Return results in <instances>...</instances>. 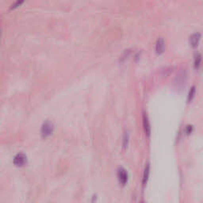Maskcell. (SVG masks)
<instances>
[{
	"label": "cell",
	"mask_w": 203,
	"mask_h": 203,
	"mask_svg": "<svg viewBox=\"0 0 203 203\" xmlns=\"http://www.w3.org/2000/svg\"><path fill=\"white\" fill-rule=\"evenodd\" d=\"M165 49V43H164V41L162 38L157 40L156 45V50L158 53H163Z\"/></svg>",
	"instance_id": "cell-4"
},
{
	"label": "cell",
	"mask_w": 203,
	"mask_h": 203,
	"mask_svg": "<svg viewBox=\"0 0 203 203\" xmlns=\"http://www.w3.org/2000/svg\"><path fill=\"white\" fill-rule=\"evenodd\" d=\"M194 94H195V88H194V87H193L191 89H190V92H189L188 99L189 100H192V98H194Z\"/></svg>",
	"instance_id": "cell-8"
},
{
	"label": "cell",
	"mask_w": 203,
	"mask_h": 203,
	"mask_svg": "<svg viewBox=\"0 0 203 203\" xmlns=\"http://www.w3.org/2000/svg\"><path fill=\"white\" fill-rule=\"evenodd\" d=\"M0 34H1V33H0Z\"/></svg>",
	"instance_id": "cell-12"
},
{
	"label": "cell",
	"mask_w": 203,
	"mask_h": 203,
	"mask_svg": "<svg viewBox=\"0 0 203 203\" xmlns=\"http://www.w3.org/2000/svg\"><path fill=\"white\" fill-rule=\"evenodd\" d=\"M26 163L27 157L22 152L18 153L14 158V164L15 166H17V167H23V166L26 164Z\"/></svg>",
	"instance_id": "cell-2"
},
{
	"label": "cell",
	"mask_w": 203,
	"mask_h": 203,
	"mask_svg": "<svg viewBox=\"0 0 203 203\" xmlns=\"http://www.w3.org/2000/svg\"><path fill=\"white\" fill-rule=\"evenodd\" d=\"M200 38H201V34H198V33L193 34L190 38V42L192 46H194V47L197 46L200 41Z\"/></svg>",
	"instance_id": "cell-6"
},
{
	"label": "cell",
	"mask_w": 203,
	"mask_h": 203,
	"mask_svg": "<svg viewBox=\"0 0 203 203\" xmlns=\"http://www.w3.org/2000/svg\"><path fill=\"white\" fill-rule=\"evenodd\" d=\"M53 129H54V127H53V123L50 122L49 121H46L42 125V130H41L42 137H47L50 136L51 134L53 133Z\"/></svg>",
	"instance_id": "cell-1"
},
{
	"label": "cell",
	"mask_w": 203,
	"mask_h": 203,
	"mask_svg": "<svg viewBox=\"0 0 203 203\" xmlns=\"http://www.w3.org/2000/svg\"><path fill=\"white\" fill-rule=\"evenodd\" d=\"M117 177H118L119 182L121 184L125 185L127 181H128V174L126 172L125 170L122 167L119 168L117 171Z\"/></svg>",
	"instance_id": "cell-3"
},
{
	"label": "cell",
	"mask_w": 203,
	"mask_h": 203,
	"mask_svg": "<svg viewBox=\"0 0 203 203\" xmlns=\"http://www.w3.org/2000/svg\"><path fill=\"white\" fill-rule=\"evenodd\" d=\"M22 3H23V2L22 1H18V2H15L14 3V4H12V6H11V7H10V9H14V8H16V7H18V6H19V5H21Z\"/></svg>",
	"instance_id": "cell-9"
},
{
	"label": "cell",
	"mask_w": 203,
	"mask_h": 203,
	"mask_svg": "<svg viewBox=\"0 0 203 203\" xmlns=\"http://www.w3.org/2000/svg\"><path fill=\"white\" fill-rule=\"evenodd\" d=\"M149 164H147V166L145 167V172H144V176H143V184H146L148 179H149Z\"/></svg>",
	"instance_id": "cell-7"
},
{
	"label": "cell",
	"mask_w": 203,
	"mask_h": 203,
	"mask_svg": "<svg viewBox=\"0 0 203 203\" xmlns=\"http://www.w3.org/2000/svg\"><path fill=\"white\" fill-rule=\"evenodd\" d=\"M143 125H144V128H145V131L146 133V134L148 136H149L150 134V125H149V119H148V117H147L146 113H144L143 115Z\"/></svg>",
	"instance_id": "cell-5"
},
{
	"label": "cell",
	"mask_w": 203,
	"mask_h": 203,
	"mask_svg": "<svg viewBox=\"0 0 203 203\" xmlns=\"http://www.w3.org/2000/svg\"><path fill=\"white\" fill-rule=\"evenodd\" d=\"M186 129H187V133H190L192 131V126H187Z\"/></svg>",
	"instance_id": "cell-11"
},
{
	"label": "cell",
	"mask_w": 203,
	"mask_h": 203,
	"mask_svg": "<svg viewBox=\"0 0 203 203\" xmlns=\"http://www.w3.org/2000/svg\"><path fill=\"white\" fill-rule=\"evenodd\" d=\"M200 63H201V55L199 54L195 59V65L198 66L200 64Z\"/></svg>",
	"instance_id": "cell-10"
}]
</instances>
